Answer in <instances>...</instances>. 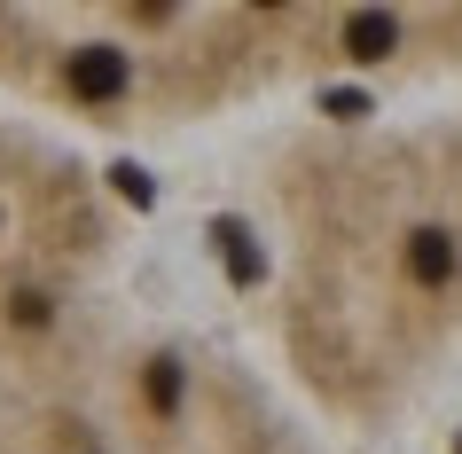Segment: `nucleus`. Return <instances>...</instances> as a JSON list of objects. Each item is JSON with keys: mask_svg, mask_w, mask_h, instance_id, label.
<instances>
[{"mask_svg": "<svg viewBox=\"0 0 462 454\" xmlns=\"http://www.w3.org/2000/svg\"><path fill=\"white\" fill-rule=\"evenodd\" d=\"M400 24L337 8H0V87L102 125H180L267 95L282 71H321L329 48L376 63Z\"/></svg>", "mask_w": 462, "mask_h": 454, "instance_id": "2", "label": "nucleus"}, {"mask_svg": "<svg viewBox=\"0 0 462 454\" xmlns=\"http://www.w3.org/2000/svg\"><path fill=\"white\" fill-rule=\"evenodd\" d=\"M0 454H314V439L236 353L110 321L71 376L0 407Z\"/></svg>", "mask_w": 462, "mask_h": 454, "instance_id": "3", "label": "nucleus"}, {"mask_svg": "<svg viewBox=\"0 0 462 454\" xmlns=\"http://www.w3.org/2000/svg\"><path fill=\"white\" fill-rule=\"evenodd\" d=\"M298 384L337 415L400 407L462 353V125L306 142L282 165Z\"/></svg>", "mask_w": 462, "mask_h": 454, "instance_id": "1", "label": "nucleus"}, {"mask_svg": "<svg viewBox=\"0 0 462 454\" xmlns=\"http://www.w3.org/2000/svg\"><path fill=\"white\" fill-rule=\"evenodd\" d=\"M110 227L87 172L40 134L0 125V407L71 376L102 345Z\"/></svg>", "mask_w": 462, "mask_h": 454, "instance_id": "4", "label": "nucleus"}]
</instances>
